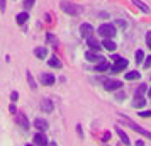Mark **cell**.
Wrapping results in <instances>:
<instances>
[{"mask_svg": "<svg viewBox=\"0 0 151 146\" xmlns=\"http://www.w3.org/2000/svg\"><path fill=\"white\" fill-rule=\"evenodd\" d=\"M121 122L122 124H126V126H129L132 131H136V132H139V134H143V136H146L148 139H151V132L148 131V129H144V127H141L139 124H136L134 121H131V119H127V117H121Z\"/></svg>", "mask_w": 151, "mask_h": 146, "instance_id": "1", "label": "cell"}, {"mask_svg": "<svg viewBox=\"0 0 151 146\" xmlns=\"http://www.w3.org/2000/svg\"><path fill=\"white\" fill-rule=\"evenodd\" d=\"M97 32L102 37H114L116 36V26L114 24H102L100 27L97 29Z\"/></svg>", "mask_w": 151, "mask_h": 146, "instance_id": "2", "label": "cell"}, {"mask_svg": "<svg viewBox=\"0 0 151 146\" xmlns=\"http://www.w3.org/2000/svg\"><path fill=\"white\" fill-rule=\"evenodd\" d=\"M114 61H116V65L110 66V71H112V73H119V71L126 70L127 68V65H129V61H127L126 58H121V56H119L117 60H114Z\"/></svg>", "mask_w": 151, "mask_h": 146, "instance_id": "3", "label": "cell"}, {"mask_svg": "<svg viewBox=\"0 0 151 146\" xmlns=\"http://www.w3.org/2000/svg\"><path fill=\"white\" fill-rule=\"evenodd\" d=\"M60 7H61L63 12H66V14H70V15H78V14H80V9H78V5H75V4L63 2Z\"/></svg>", "mask_w": 151, "mask_h": 146, "instance_id": "4", "label": "cell"}, {"mask_svg": "<svg viewBox=\"0 0 151 146\" xmlns=\"http://www.w3.org/2000/svg\"><path fill=\"white\" fill-rule=\"evenodd\" d=\"M80 36H82V37H85V39H88V37H92V36H93V27L90 26L88 22H83V24H80Z\"/></svg>", "mask_w": 151, "mask_h": 146, "instance_id": "5", "label": "cell"}, {"mask_svg": "<svg viewBox=\"0 0 151 146\" xmlns=\"http://www.w3.org/2000/svg\"><path fill=\"white\" fill-rule=\"evenodd\" d=\"M39 82H41L42 85L49 87V85H55L56 78H55V75H51V73H41V75H39Z\"/></svg>", "mask_w": 151, "mask_h": 146, "instance_id": "6", "label": "cell"}, {"mask_svg": "<svg viewBox=\"0 0 151 146\" xmlns=\"http://www.w3.org/2000/svg\"><path fill=\"white\" fill-rule=\"evenodd\" d=\"M121 87H122V82H119V80H105L104 82V88L105 90H117Z\"/></svg>", "mask_w": 151, "mask_h": 146, "instance_id": "7", "label": "cell"}, {"mask_svg": "<svg viewBox=\"0 0 151 146\" xmlns=\"http://www.w3.org/2000/svg\"><path fill=\"white\" fill-rule=\"evenodd\" d=\"M85 58H87V61H90V63H99V61L104 60V56H100L99 53H93V51H87V53H85Z\"/></svg>", "mask_w": 151, "mask_h": 146, "instance_id": "8", "label": "cell"}, {"mask_svg": "<svg viewBox=\"0 0 151 146\" xmlns=\"http://www.w3.org/2000/svg\"><path fill=\"white\" fill-rule=\"evenodd\" d=\"M39 107L42 109V112H53V100L51 99H42Z\"/></svg>", "mask_w": 151, "mask_h": 146, "instance_id": "9", "label": "cell"}, {"mask_svg": "<svg viewBox=\"0 0 151 146\" xmlns=\"http://www.w3.org/2000/svg\"><path fill=\"white\" fill-rule=\"evenodd\" d=\"M107 70H110V63L104 58L102 61H99L95 65V71H107Z\"/></svg>", "mask_w": 151, "mask_h": 146, "instance_id": "10", "label": "cell"}, {"mask_svg": "<svg viewBox=\"0 0 151 146\" xmlns=\"http://www.w3.org/2000/svg\"><path fill=\"white\" fill-rule=\"evenodd\" d=\"M116 132L119 134V138H121V141H122L124 145H131V139L127 138V134L121 129V126H116Z\"/></svg>", "mask_w": 151, "mask_h": 146, "instance_id": "11", "label": "cell"}, {"mask_svg": "<svg viewBox=\"0 0 151 146\" xmlns=\"http://www.w3.org/2000/svg\"><path fill=\"white\" fill-rule=\"evenodd\" d=\"M34 127L36 129H37V131H46V129H48V122H46V121H44V119H36L34 121Z\"/></svg>", "mask_w": 151, "mask_h": 146, "instance_id": "12", "label": "cell"}, {"mask_svg": "<svg viewBox=\"0 0 151 146\" xmlns=\"http://www.w3.org/2000/svg\"><path fill=\"white\" fill-rule=\"evenodd\" d=\"M32 139H34V145H48V139L42 132H36Z\"/></svg>", "mask_w": 151, "mask_h": 146, "instance_id": "13", "label": "cell"}, {"mask_svg": "<svg viewBox=\"0 0 151 146\" xmlns=\"http://www.w3.org/2000/svg\"><path fill=\"white\" fill-rule=\"evenodd\" d=\"M102 48H105V49H107V51H114V49H116V42L112 41L110 37H104Z\"/></svg>", "mask_w": 151, "mask_h": 146, "instance_id": "14", "label": "cell"}, {"mask_svg": "<svg viewBox=\"0 0 151 146\" xmlns=\"http://www.w3.org/2000/svg\"><path fill=\"white\" fill-rule=\"evenodd\" d=\"M144 105H146V99H144L143 95H136L134 102H132V107H136V109H141V107H144Z\"/></svg>", "mask_w": 151, "mask_h": 146, "instance_id": "15", "label": "cell"}, {"mask_svg": "<svg viewBox=\"0 0 151 146\" xmlns=\"http://www.w3.org/2000/svg\"><path fill=\"white\" fill-rule=\"evenodd\" d=\"M132 4H134L136 7H139V9H141V10H143L144 14H150V12H151V9L148 7V5H146L144 2H141V0H132Z\"/></svg>", "mask_w": 151, "mask_h": 146, "instance_id": "16", "label": "cell"}, {"mask_svg": "<svg viewBox=\"0 0 151 146\" xmlns=\"http://www.w3.org/2000/svg\"><path fill=\"white\" fill-rule=\"evenodd\" d=\"M17 122H19L24 129H29V121H27V117H26L24 114H17Z\"/></svg>", "mask_w": 151, "mask_h": 146, "instance_id": "17", "label": "cell"}, {"mask_svg": "<svg viewBox=\"0 0 151 146\" xmlns=\"http://www.w3.org/2000/svg\"><path fill=\"white\" fill-rule=\"evenodd\" d=\"M87 42H88V46L93 49V51H99V49H100V44L97 42V39L93 37V36H92V37H88V39H87Z\"/></svg>", "mask_w": 151, "mask_h": 146, "instance_id": "18", "label": "cell"}, {"mask_svg": "<svg viewBox=\"0 0 151 146\" xmlns=\"http://www.w3.org/2000/svg\"><path fill=\"white\" fill-rule=\"evenodd\" d=\"M48 65L51 66V68H61V61L56 58V56H53V58H49L48 60Z\"/></svg>", "mask_w": 151, "mask_h": 146, "instance_id": "19", "label": "cell"}, {"mask_svg": "<svg viewBox=\"0 0 151 146\" xmlns=\"http://www.w3.org/2000/svg\"><path fill=\"white\" fill-rule=\"evenodd\" d=\"M26 77H27L29 87H31L32 90H36V88H37V83H36V80H34V78H32V73H31V71H26Z\"/></svg>", "mask_w": 151, "mask_h": 146, "instance_id": "20", "label": "cell"}, {"mask_svg": "<svg viewBox=\"0 0 151 146\" xmlns=\"http://www.w3.org/2000/svg\"><path fill=\"white\" fill-rule=\"evenodd\" d=\"M34 55L37 56L39 60H41V58H46V56H48V49H46V48H36L34 49Z\"/></svg>", "mask_w": 151, "mask_h": 146, "instance_id": "21", "label": "cell"}, {"mask_svg": "<svg viewBox=\"0 0 151 146\" xmlns=\"http://www.w3.org/2000/svg\"><path fill=\"white\" fill-rule=\"evenodd\" d=\"M27 19H29L27 12H21V14H17V19H15V21H17V24H19V26H22V24L27 21Z\"/></svg>", "mask_w": 151, "mask_h": 146, "instance_id": "22", "label": "cell"}, {"mask_svg": "<svg viewBox=\"0 0 151 146\" xmlns=\"http://www.w3.org/2000/svg\"><path fill=\"white\" fill-rule=\"evenodd\" d=\"M139 77H141L139 71H129V73H126V80H137Z\"/></svg>", "mask_w": 151, "mask_h": 146, "instance_id": "23", "label": "cell"}, {"mask_svg": "<svg viewBox=\"0 0 151 146\" xmlns=\"http://www.w3.org/2000/svg\"><path fill=\"white\" fill-rule=\"evenodd\" d=\"M143 61H144L143 49H137V51H136V63H143Z\"/></svg>", "mask_w": 151, "mask_h": 146, "instance_id": "24", "label": "cell"}, {"mask_svg": "<svg viewBox=\"0 0 151 146\" xmlns=\"http://www.w3.org/2000/svg\"><path fill=\"white\" fill-rule=\"evenodd\" d=\"M144 92H148V85H141V87L136 90V95H143Z\"/></svg>", "mask_w": 151, "mask_h": 146, "instance_id": "25", "label": "cell"}, {"mask_svg": "<svg viewBox=\"0 0 151 146\" xmlns=\"http://www.w3.org/2000/svg\"><path fill=\"white\" fill-rule=\"evenodd\" d=\"M36 0H24V9H31L32 5H34Z\"/></svg>", "mask_w": 151, "mask_h": 146, "instance_id": "26", "label": "cell"}, {"mask_svg": "<svg viewBox=\"0 0 151 146\" xmlns=\"http://www.w3.org/2000/svg\"><path fill=\"white\" fill-rule=\"evenodd\" d=\"M143 65H144V68H150V66H151V56H148V58L144 60Z\"/></svg>", "mask_w": 151, "mask_h": 146, "instance_id": "27", "label": "cell"}, {"mask_svg": "<svg viewBox=\"0 0 151 146\" xmlns=\"http://www.w3.org/2000/svg\"><path fill=\"white\" fill-rule=\"evenodd\" d=\"M116 26L117 27H121V29H124L126 27V21H121V19H119V21H116Z\"/></svg>", "mask_w": 151, "mask_h": 146, "instance_id": "28", "label": "cell"}, {"mask_svg": "<svg viewBox=\"0 0 151 146\" xmlns=\"http://www.w3.org/2000/svg\"><path fill=\"white\" fill-rule=\"evenodd\" d=\"M146 42H148V46H150V49H151V31L146 32Z\"/></svg>", "mask_w": 151, "mask_h": 146, "instance_id": "29", "label": "cell"}, {"mask_svg": "<svg viewBox=\"0 0 151 146\" xmlns=\"http://www.w3.org/2000/svg\"><path fill=\"white\" fill-rule=\"evenodd\" d=\"M139 116H141V117H151V111H143V112H139Z\"/></svg>", "mask_w": 151, "mask_h": 146, "instance_id": "30", "label": "cell"}, {"mask_svg": "<svg viewBox=\"0 0 151 146\" xmlns=\"http://www.w3.org/2000/svg\"><path fill=\"white\" fill-rule=\"evenodd\" d=\"M5 5H7V0H0V10L5 12Z\"/></svg>", "mask_w": 151, "mask_h": 146, "instance_id": "31", "label": "cell"}, {"mask_svg": "<svg viewBox=\"0 0 151 146\" xmlns=\"http://www.w3.org/2000/svg\"><path fill=\"white\" fill-rule=\"evenodd\" d=\"M9 112H10V114H17V109H15V105H14V104L9 105Z\"/></svg>", "mask_w": 151, "mask_h": 146, "instance_id": "32", "label": "cell"}, {"mask_svg": "<svg viewBox=\"0 0 151 146\" xmlns=\"http://www.w3.org/2000/svg\"><path fill=\"white\" fill-rule=\"evenodd\" d=\"M10 99H12V102H15V100H17V99H19V93H17V92H12V93H10Z\"/></svg>", "mask_w": 151, "mask_h": 146, "instance_id": "33", "label": "cell"}, {"mask_svg": "<svg viewBox=\"0 0 151 146\" xmlns=\"http://www.w3.org/2000/svg\"><path fill=\"white\" fill-rule=\"evenodd\" d=\"M116 99H117V100H121V102H122L124 99H126V95H124L122 92H121V93H117V95H116Z\"/></svg>", "mask_w": 151, "mask_h": 146, "instance_id": "34", "label": "cell"}, {"mask_svg": "<svg viewBox=\"0 0 151 146\" xmlns=\"http://www.w3.org/2000/svg\"><path fill=\"white\" fill-rule=\"evenodd\" d=\"M109 139H110V132L107 131V132H105V134H104V139H102V141H104V143H105V141H109Z\"/></svg>", "mask_w": 151, "mask_h": 146, "instance_id": "35", "label": "cell"}, {"mask_svg": "<svg viewBox=\"0 0 151 146\" xmlns=\"http://www.w3.org/2000/svg\"><path fill=\"white\" fill-rule=\"evenodd\" d=\"M48 41H53V42H58V41H56V37H55V36H51V34H48Z\"/></svg>", "mask_w": 151, "mask_h": 146, "instance_id": "36", "label": "cell"}, {"mask_svg": "<svg viewBox=\"0 0 151 146\" xmlns=\"http://www.w3.org/2000/svg\"><path fill=\"white\" fill-rule=\"evenodd\" d=\"M76 131H78V134H80V136H83V131H82V127H80V126L76 127Z\"/></svg>", "mask_w": 151, "mask_h": 146, "instance_id": "37", "label": "cell"}, {"mask_svg": "<svg viewBox=\"0 0 151 146\" xmlns=\"http://www.w3.org/2000/svg\"><path fill=\"white\" fill-rule=\"evenodd\" d=\"M148 97L151 99V88H150V90H148Z\"/></svg>", "mask_w": 151, "mask_h": 146, "instance_id": "38", "label": "cell"}]
</instances>
